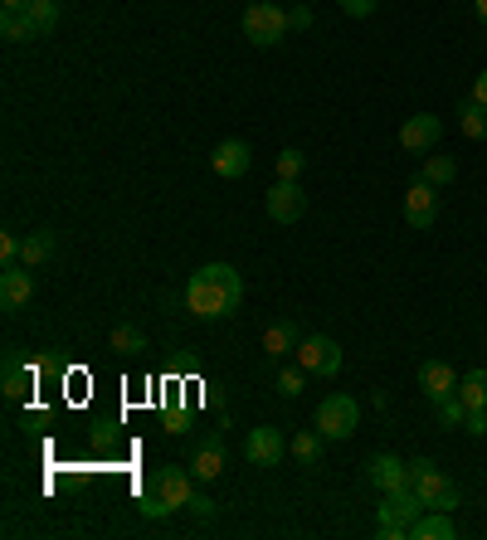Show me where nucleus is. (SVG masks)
<instances>
[{
    "label": "nucleus",
    "mask_w": 487,
    "mask_h": 540,
    "mask_svg": "<svg viewBox=\"0 0 487 540\" xmlns=\"http://www.w3.org/2000/svg\"><path fill=\"white\" fill-rule=\"evenodd\" d=\"M239 302H244V283L229 263H205L186 283V307L200 322H220L229 312H239Z\"/></svg>",
    "instance_id": "obj_1"
},
{
    "label": "nucleus",
    "mask_w": 487,
    "mask_h": 540,
    "mask_svg": "<svg viewBox=\"0 0 487 540\" xmlns=\"http://www.w3.org/2000/svg\"><path fill=\"white\" fill-rule=\"evenodd\" d=\"M190 497H195V472L190 468H156L147 477V502H142V511H147V516H171V511L190 506Z\"/></svg>",
    "instance_id": "obj_2"
},
{
    "label": "nucleus",
    "mask_w": 487,
    "mask_h": 540,
    "mask_svg": "<svg viewBox=\"0 0 487 540\" xmlns=\"http://www.w3.org/2000/svg\"><path fill=\"white\" fill-rule=\"evenodd\" d=\"M419 516H424V502H419V492H414V487L385 492V502H380V536H385V540H405Z\"/></svg>",
    "instance_id": "obj_3"
},
{
    "label": "nucleus",
    "mask_w": 487,
    "mask_h": 540,
    "mask_svg": "<svg viewBox=\"0 0 487 540\" xmlns=\"http://www.w3.org/2000/svg\"><path fill=\"white\" fill-rule=\"evenodd\" d=\"M410 487L419 492V502L434 506V511H453V506H458V487L449 482V472L434 468L429 458L410 463Z\"/></svg>",
    "instance_id": "obj_4"
},
{
    "label": "nucleus",
    "mask_w": 487,
    "mask_h": 540,
    "mask_svg": "<svg viewBox=\"0 0 487 540\" xmlns=\"http://www.w3.org/2000/svg\"><path fill=\"white\" fill-rule=\"evenodd\" d=\"M293 25H288V10H278L273 0H254L249 10H244V39H254V44H278V39L288 35Z\"/></svg>",
    "instance_id": "obj_5"
},
{
    "label": "nucleus",
    "mask_w": 487,
    "mask_h": 540,
    "mask_svg": "<svg viewBox=\"0 0 487 540\" xmlns=\"http://www.w3.org/2000/svg\"><path fill=\"white\" fill-rule=\"evenodd\" d=\"M361 429V409L351 395H327L317 404V433L322 438H351Z\"/></svg>",
    "instance_id": "obj_6"
},
{
    "label": "nucleus",
    "mask_w": 487,
    "mask_h": 540,
    "mask_svg": "<svg viewBox=\"0 0 487 540\" xmlns=\"http://www.w3.org/2000/svg\"><path fill=\"white\" fill-rule=\"evenodd\" d=\"M298 365L307 375H322V380H332L341 370V346L332 336H302L298 346Z\"/></svg>",
    "instance_id": "obj_7"
},
{
    "label": "nucleus",
    "mask_w": 487,
    "mask_h": 540,
    "mask_svg": "<svg viewBox=\"0 0 487 540\" xmlns=\"http://www.w3.org/2000/svg\"><path fill=\"white\" fill-rule=\"evenodd\" d=\"M263 210H268L273 224H298V219L307 215V195H302L298 180H278V185L263 195Z\"/></svg>",
    "instance_id": "obj_8"
},
{
    "label": "nucleus",
    "mask_w": 487,
    "mask_h": 540,
    "mask_svg": "<svg viewBox=\"0 0 487 540\" xmlns=\"http://www.w3.org/2000/svg\"><path fill=\"white\" fill-rule=\"evenodd\" d=\"M283 453H288V438L278 429H249V438H244V458L254 468H278Z\"/></svg>",
    "instance_id": "obj_9"
},
{
    "label": "nucleus",
    "mask_w": 487,
    "mask_h": 540,
    "mask_svg": "<svg viewBox=\"0 0 487 540\" xmlns=\"http://www.w3.org/2000/svg\"><path fill=\"white\" fill-rule=\"evenodd\" d=\"M405 219H410V229H419V234L439 219V195H434L429 180H414L410 190H405Z\"/></svg>",
    "instance_id": "obj_10"
},
{
    "label": "nucleus",
    "mask_w": 487,
    "mask_h": 540,
    "mask_svg": "<svg viewBox=\"0 0 487 540\" xmlns=\"http://www.w3.org/2000/svg\"><path fill=\"white\" fill-rule=\"evenodd\" d=\"M419 390H424V399H429V404H439V399L458 395V375H453L449 360H424V365H419Z\"/></svg>",
    "instance_id": "obj_11"
},
{
    "label": "nucleus",
    "mask_w": 487,
    "mask_h": 540,
    "mask_svg": "<svg viewBox=\"0 0 487 540\" xmlns=\"http://www.w3.org/2000/svg\"><path fill=\"white\" fill-rule=\"evenodd\" d=\"M30 297H35V268L5 263V273H0V302L5 307H25Z\"/></svg>",
    "instance_id": "obj_12"
},
{
    "label": "nucleus",
    "mask_w": 487,
    "mask_h": 540,
    "mask_svg": "<svg viewBox=\"0 0 487 540\" xmlns=\"http://www.w3.org/2000/svg\"><path fill=\"white\" fill-rule=\"evenodd\" d=\"M190 472H195V482H215V477L225 472V443H220L215 433H205V438L195 443V453H190Z\"/></svg>",
    "instance_id": "obj_13"
},
{
    "label": "nucleus",
    "mask_w": 487,
    "mask_h": 540,
    "mask_svg": "<svg viewBox=\"0 0 487 540\" xmlns=\"http://www.w3.org/2000/svg\"><path fill=\"white\" fill-rule=\"evenodd\" d=\"M439 137H444V122L434 112H419V117H410L400 127V146L405 151H429V146H439Z\"/></svg>",
    "instance_id": "obj_14"
},
{
    "label": "nucleus",
    "mask_w": 487,
    "mask_h": 540,
    "mask_svg": "<svg viewBox=\"0 0 487 540\" xmlns=\"http://www.w3.org/2000/svg\"><path fill=\"white\" fill-rule=\"evenodd\" d=\"M249 161H254V151H249V142H239V137L220 142L215 146V156H210L215 176H225V180H239L244 171H249Z\"/></svg>",
    "instance_id": "obj_15"
},
{
    "label": "nucleus",
    "mask_w": 487,
    "mask_h": 540,
    "mask_svg": "<svg viewBox=\"0 0 487 540\" xmlns=\"http://www.w3.org/2000/svg\"><path fill=\"white\" fill-rule=\"evenodd\" d=\"M371 482L380 487V497H385V492H400V487H410V463H400L395 453H375Z\"/></svg>",
    "instance_id": "obj_16"
},
{
    "label": "nucleus",
    "mask_w": 487,
    "mask_h": 540,
    "mask_svg": "<svg viewBox=\"0 0 487 540\" xmlns=\"http://www.w3.org/2000/svg\"><path fill=\"white\" fill-rule=\"evenodd\" d=\"M298 346H302V336H298V326L293 322H273L268 331H263V356L268 360L298 356Z\"/></svg>",
    "instance_id": "obj_17"
},
{
    "label": "nucleus",
    "mask_w": 487,
    "mask_h": 540,
    "mask_svg": "<svg viewBox=\"0 0 487 540\" xmlns=\"http://www.w3.org/2000/svg\"><path fill=\"white\" fill-rule=\"evenodd\" d=\"M59 249V239H54V229H35L30 239H20V263L25 268H44L49 258Z\"/></svg>",
    "instance_id": "obj_18"
},
{
    "label": "nucleus",
    "mask_w": 487,
    "mask_h": 540,
    "mask_svg": "<svg viewBox=\"0 0 487 540\" xmlns=\"http://www.w3.org/2000/svg\"><path fill=\"white\" fill-rule=\"evenodd\" d=\"M410 536L414 540H453L449 511H434V506H429V511H424V516H419V521L410 526Z\"/></svg>",
    "instance_id": "obj_19"
},
{
    "label": "nucleus",
    "mask_w": 487,
    "mask_h": 540,
    "mask_svg": "<svg viewBox=\"0 0 487 540\" xmlns=\"http://www.w3.org/2000/svg\"><path fill=\"white\" fill-rule=\"evenodd\" d=\"M322 443H327V438H322V433H317V429H302V433H293V443H288V453L298 458L302 468H317V463H322Z\"/></svg>",
    "instance_id": "obj_20"
},
{
    "label": "nucleus",
    "mask_w": 487,
    "mask_h": 540,
    "mask_svg": "<svg viewBox=\"0 0 487 540\" xmlns=\"http://www.w3.org/2000/svg\"><path fill=\"white\" fill-rule=\"evenodd\" d=\"M458 132H463L468 142H483V137H487V108H483V103H473V98H468V103L458 108Z\"/></svg>",
    "instance_id": "obj_21"
},
{
    "label": "nucleus",
    "mask_w": 487,
    "mask_h": 540,
    "mask_svg": "<svg viewBox=\"0 0 487 540\" xmlns=\"http://www.w3.org/2000/svg\"><path fill=\"white\" fill-rule=\"evenodd\" d=\"M0 35L10 39V44H25V39H35V20H30V10H5L0 15Z\"/></svg>",
    "instance_id": "obj_22"
},
{
    "label": "nucleus",
    "mask_w": 487,
    "mask_h": 540,
    "mask_svg": "<svg viewBox=\"0 0 487 540\" xmlns=\"http://www.w3.org/2000/svg\"><path fill=\"white\" fill-rule=\"evenodd\" d=\"M458 399H463L468 409H487V370H468V375L458 380Z\"/></svg>",
    "instance_id": "obj_23"
},
{
    "label": "nucleus",
    "mask_w": 487,
    "mask_h": 540,
    "mask_svg": "<svg viewBox=\"0 0 487 540\" xmlns=\"http://www.w3.org/2000/svg\"><path fill=\"white\" fill-rule=\"evenodd\" d=\"M453 176H458V166H453V156H429V161L419 166V180H429L434 190H439V185H449Z\"/></svg>",
    "instance_id": "obj_24"
},
{
    "label": "nucleus",
    "mask_w": 487,
    "mask_h": 540,
    "mask_svg": "<svg viewBox=\"0 0 487 540\" xmlns=\"http://www.w3.org/2000/svg\"><path fill=\"white\" fill-rule=\"evenodd\" d=\"M434 419H439V429H463V419H468V404H463L458 395L439 399V404H434Z\"/></svg>",
    "instance_id": "obj_25"
},
{
    "label": "nucleus",
    "mask_w": 487,
    "mask_h": 540,
    "mask_svg": "<svg viewBox=\"0 0 487 540\" xmlns=\"http://www.w3.org/2000/svg\"><path fill=\"white\" fill-rule=\"evenodd\" d=\"M113 351H147V331L142 326H132V322H122V326H113Z\"/></svg>",
    "instance_id": "obj_26"
},
{
    "label": "nucleus",
    "mask_w": 487,
    "mask_h": 540,
    "mask_svg": "<svg viewBox=\"0 0 487 540\" xmlns=\"http://www.w3.org/2000/svg\"><path fill=\"white\" fill-rule=\"evenodd\" d=\"M30 380H35V375H30L20 360H10V365H5V399H25L30 395Z\"/></svg>",
    "instance_id": "obj_27"
},
{
    "label": "nucleus",
    "mask_w": 487,
    "mask_h": 540,
    "mask_svg": "<svg viewBox=\"0 0 487 540\" xmlns=\"http://www.w3.org/2000/svg\"><path fill=\"white\" fill-rule=\"evenodd\" d=\"M25 10H30V20H35L39 35H49V30L59 25V0H30Z\"/></svg>",
    "instance_id": "obj_28"
},
{
    "label": "nucleus",
    "mask_w": 487,
    "mask_h": 540,
    "mask_svg": "<svg viewBox=\"0 0 487 540\" xmlns=\"http://www.w3.org/2000/svg\"><path fill=\"white\" fill-rule=\"evenodd\" d=\"M302 375H307L302 365H288V370H278V380H273V385H278V395H283V399H298V395H302Z\"/></svg>",
    "instance_id": "obj_29"
},
{
    "label": "nucleus",
    "mask_w": 487,
    "mask_h": 540,
    "mask_svg": "<svg viewBox=\"0 0 487 540\" xmlns=\"http://www.w3.org/2000/svg\"><path fill=\"white\" fill-rule=\"evenodd\" d=\"M302 161H307V156H302L298 146L278 151V180H298V176H302Z\"/></svg>",
    "instance_id": "obj_30"
},
{
    "label": "nucleus",
    "mask_w": 487,
    "mask_h": 540,
    "mask_svg": "<svg viewBox=\"0 0 487 540\" xmlns=\"http://www.w3.org/2000/svg\"><path fill=\"white\" fill-rule=\"evenodd\" d=\"M341 10H346V15H356V20H366V15H375V5H380V0H337Z\"/></svg>",
    "instance_id": "obj_31"
},
{
    "label": "nucleus",
    "mask_w": 487,
    "mask_h": 540,
    "mask_svg": "<svg viewBox=\"0 0 487 540\" xmlns=\"http://www.w3.org/2000/svg\"><path fill=\"white\" fill-rule=\"evenodd\" d=\"M463 429L473 433V438H483V433H487V409H468V419H463Z\"/></svg>",
    "instance_id": "obj_32"
},
{
    "label": "nucleus",
    "mask_w": 487,
    "mask_h": 540,
    "mask_svg": "<svg viewBox=\"0 0 487 540\" xmlns=\"http://www.w3.org/2000/svg\"><path fill=\"white\" fill-rule=\"evenodd\" d=\"M0 263H20V239H15V234L0 239Z\"/></svg>",
    "instance_id": "obj_33"
},
{
    "label": "nucleus",
    "mask_w": 487,
    "mask_h": 540,
    "mask_svg": "<svg viewBox=\"0 0 487 540\" xmlns=\"http://www.w3.org/2000/svg\"><path fill=\"white\" fill-rule=\"evenodd\" d=\"M288 25H293V30H307V25H312V10H307V5L288 10Z\"/></svg>",
    "instance_id": "obj_34"
},
{
    "label": "nucleus",
    "mask_w": 487,
    "mask_h": 540,
    "mask_svg": "<svg viewBox=\"0 0 487 540\" xmlns=\"http://www.w3.org/2000/svg\"><path fill=\"white\" fill-rule=\"evenodd\" d=\"M190 511H195V516H205V521H210V516H215V502H210V497H200V492H195V497H190Z\"/></svg>",
    "instance_id": "obj_35"
},
{
    "label": "nucleus",
    "mask_w": 487,
    "mask_h": 540,
    "mask_svg": "<svg viewBox=\"0 0 487 540\" xmlns=\"http://www.w3.org/2000/svg\"><path fill=\"white\" fill-rule=\"evenodd\" d=\"M473 103H483V108H487V69L473 78Z\"/></svg>",
    "instance_id": "obj_36"
},
{
    "label": "nucleus",
    "mask_w": 487,
    "mask_h": 540,
    "mask_svg": "<svg viewBox=\"0 0 487 540\" xmlns=\"http://www.w3.org/2000/svg\"><path fill=\"white\" fill-rule=\"evenodd\" d=\"M0 5H5V10H25L30 0H0Z\"/></svg>",
    "instance_id": "obj_37"
},
{
    "label": "nucleus",
    "mask_w": 487,
    "mask_h": 540,
    "mask_svg": "<svg viewBox=\"0 0 487 540\" xmlns=\"http://www.w3.org/2000/svg\"><path fill=\"white\" fill-rule=\"evenodd\" d=\"M473 10H478V20L487 25V0H473Z\"/></svg>",
    "instance_id": "obj_38"
}]
</instances>
